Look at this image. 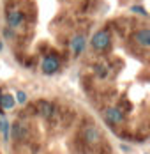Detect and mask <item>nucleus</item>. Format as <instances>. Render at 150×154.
Returning <instances> with one entry per match:
<instances>
[{"label":"nucleus","mask_w":150,"mask_h":154,"mask_svg":"<svg viewBox=\"0 0 150 154\" xmlns=\"http://www.w3.org/2000/svg\"><path fill=\"white\" fill-rule=\"evenodd\" d=\"M110 43H111V37H110V32L108 30H97L92 35V41H90L92 48L97 50V51L106 50V48L110 46Z\"/></svg>","instance_id":"f257e3e1"},{"label":"nucleus","mask_w":150,"mask_h":154,"mask_svg":"<svg viewBox=\"0 0 150 154\" xmlns=\"http://www.w3.org/2000/svg\"><path fill=\"white\" fill-rule=\"evenodd\" d=\"M41 69H43V73L44 75H53V73H57L60 69V60L58 57H55V55H48L43 59V64H41Z\"/></svg>","instance_id":"f03ea898"},{"label":"nucleus","mask_w":150,"mask_h":154,"mask_svg":"<svg viewBox=\"0 0 150 154\" xmlns=\"http://www.w3.org/2000/svg\"><path fill=\"white\" fill-rule=\"evenodd\" d=\"M104 119L110 124H122L124 122V113L120 108H108V110H104Z\"/></svg>","instance_id":"7ed1b4c3"},{"label":"nucleus","mask_w":150,"mask_h":154,"mask_svg":"<svg viewBox=\"0 0 150 154\" xmlns=\"http://www.w3.org/2000/svg\"><path fill=\"white\" fill-rule=\"evenodd\" d=\"M85 45H87L85 35H81V34L74 35V37H73V41H71V50H73V55H74V57H78L80 53H83Z\"/></svg>","instance_id":"20e7f679"},{"label":"nucleus","mask_w":150,"mask_h":154,"mask_svg":"<svg viewBox=\"0 0 150 154\" xmlns=\"http://www.w3.org/2000/svg\"><path fill=\"white\" fill-rule=\"evenodd\" d=\"M134 39H136V43H138L140 46L148 48L150 46V30L148 29H141V30H138L136 32V35H134Z\"/></svg>","instance_id":"39448f33"},{"label":"nucleus","mask_w":150,"mask_h":154,"mask_svg":"<svg viewBox=\"0 0 150 154\" xmlns=\"http://www.w3.org/2000/svg\"><path fill=\"white\" fill-rule=\"evenodd\" d=\"M37 112H39V115L41 117H51V113H53V105L50 103V101H44V99H41L39 103H37Z\"/></svg>","instance_id":"423d86ee"},{"label":"nucleus","mask_w":150,"mask_h":154,"mask_svg":"<svg viewBox=\"0 0 150 154\" xmlns=\"http://www.w3.org/2000/svg\"><path fill=\"white\" fill-rule=\"evenodd\" d=\"M11 133H13V137L16 140H21L27 137V128H25V124H21V122H14L13 128H11Z\"/></svg>","instance_id":"0eeeda50"},{"label":"nucleus","mask_w":150,"mask_h":154,"mask_svg":"<svg viewBox=\"0 0 150 154\" xmlns=\"http://www.w3.org/2000/svg\"><path fill=\"white\" fill-rule=\"evenodd\" d=\"M21 21H23V14H21V13H18V11H11V13L7 14V25H9L11 29L18 27Z\"/></svg>","instance_id":"6e6552de"},{"label":"nucleus","mask_w":150,"mask_h":154,"mask_svg":"<svg viewBox=\"0 0 150 154\" xmlns=\"http://www.w3.org/2000/svg\"><path fill=\"white\" fill-rule=\"evenodd\" d=\"M14 105H16L14 96H11V94H2V97H0V108H2V110H11Z\"/></svg>","instance_id":"1a4fd4ad"},{"label":"nucleus","mask_w":150,"mask_h":154,"mask_svg":"<svg viewBox=\"0 0 150 154\" xmlns=\"http://www.w3.org/2000/svg\"><path fill=\"white\" fill-rule=\"evenodd\" d=\"M85 140H87V142H90V143L97 142V140H99V131H97L94 126L87 128V131H85Z\"/></svg>","instance_id":"9d476101"},{"label":"nucleus","mask_w":150,"mask_h":154,"mask_svg":"<svg viewBox=\"0 0 150 154\" xmlns=\"http://www.w3.org/2000/svg\"><path fill=\"white\" fill-rule=\"evenodd\" d=\"M0 131L4 135V140H9V135H11V124H9V121L0 119Z\"/></svg>","instance_id":"9b49d317"},{"label":"nucleus","mask_w":150,"mask_h":154,"mask_svg":"<svg viewBox=\"0 0 150 154\" xmlns=\"http://www.w3.org/2000/svg\"><path fill=\"white\" fill-rule=\"evenodd\" d=\"M16 103H20V105H25V103H27V99H28V97H27V94L23 92V91H18V92H16Z\"/></svg>","instance_id":"f8f14e48"},{"label":"nucleus","mask_w":150,"mask_h":154,"mask_svg":"<svg viewBox=\"0 0 150 154\" xmlns=\"http://www.w3.org/2000/svg\"><path fill=\"white\" fill-rule=\"evenodd\" d=\"M131 11H133V13H138V14H141V16H147V11H145L141 5H133Z\"/></svg>","instance_id":"ddd939ff"},{"label":"nucleus","mask_w":150,"mask_h":154,"mask_svg":"<svg viewBox=\"0 0 150 154\" xmlns=\"http://www.w3.org/2000/svg\"><path fill=\"white\" fill-rule=\"evenodd\" d=\"M5 35H7V37H13V35H14V32H13V30H9V29H7V30H5Z\"/></svg>","instance_id":"4468645a"},{"label":"nucleus","mask_w":150,"mask_h":154,"mask_svg":"<svg viewBox=\"0 0 150 154\" xmlns=\"http://www.w3.org/2000/svg\"><path fill=\"white\" fill-rule=\"evenodd\" d=\"M0 97H2V92H0Z\"/></svg>","instance_id":"2eb2a0df"}]
</instances>
